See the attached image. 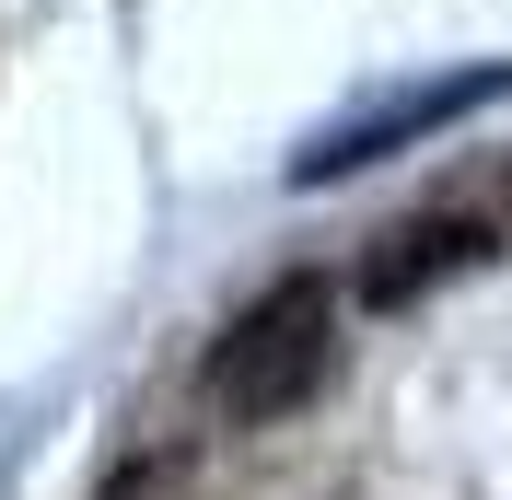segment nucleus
I'll use <instances>...</instances> for the list:
<instances>
[{
	"label": "nucleus",
	"mask_w": 512,
	"mask_h": 500,
	"mask_svg": "<svg viewBox=\"0 0 512 500\" xmlns=\"http://www.w3.org/2000/svg\"><path fill=\"white\" fill-rule=\"evenodd\" d=\"M326 373H338V291H326L315 268H291V280H268L222 338H210L198 396H210V419H233V431H280L291 407L326 396Z\"/></svg>",
	"instance_id": "f257e3e1"
},
{
	"label": "nucleus",
	"mask_w": 512,
	"mask_h": 500,
	"mask_svg": "<svg viewBox=\"0 0 512 500\" xmlns=\"http://www.w3.org/2000/svg\"><path fill=\"white\" fill-rule=\"evenodd\" d=\"M501 94H512V59L443 70V82H408V94H384V105H361V117L315 128V140L291 152V187H338V175H361V163H396L408 140H431V128H454V117H478V105H501Z\"/></svg>",
	"instance_id": "f03ea898"
},
{
	"label": "nucleus",
	"mask_w": 512,
	"mask_h": 500,
	"mask_svg": "<svg viewBox=\"0 0 512 500\" xmlns=\"http://www.w3.org/2000/svg\"><path fill=\"white\" fill-rule=\"evenodd\" d=\"M466 268H489V221L478 210H419V221H396V233L361 256V303L408 314V303H431L443 280H466Z\"/></svg>",
	"instance_id": "7ed1b4c3"
},
{
	"label": "nucleus",
	"mask_w": 512,
	"mask_h": 500,
	"mask_svg": "<svg viewBox=\"0 0 512 500\" xmlns=\"http://www.w3.org/2000/svg\"><path fill=\"white\" fill-rule=\"evenodd\" d=\"M175 489H187V477H175V454H128L94 500H175Z\"/></svg>",
	"instance_id": "20e7f679"
}]
</instances>
